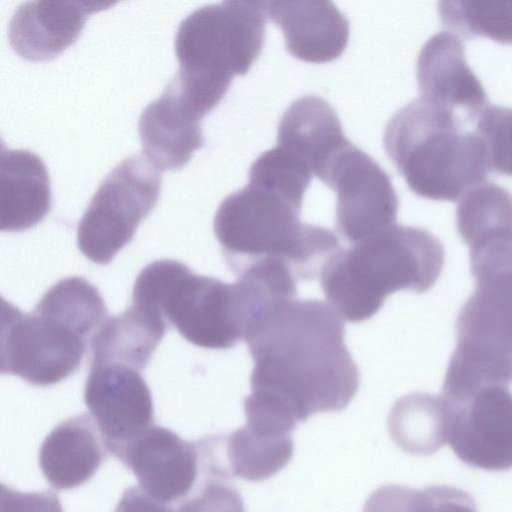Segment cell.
<instances>
[{"label":"cell","mask_w":512,"mask_h":512,"mask_svg":"<svg viewBox=\"0 0 512 512\" xmlns=\"http://www.w3.org/2000/svg\"><path fill=\"white\" fill-rule=\"evenodd\" d=\"M333 307L315 299L273 297L248 322L244 341L254 367L245 416L292 432L321 412L343 410L360 384Z\"/></svg>","instance_id":"cell-1"},{"label":"cell","mask_w":512,"mask_h":512,"mask_svg":"<svg viewBox=\"0 0 512 512\" xmlns=\"http://www.w3.org/2000/svg\"><path fill=\"white\" fill-rule=\"evenodd\" d=\"M301 206L252 183L228 195L215 213L213 230L232 272L240 276L257 266L278 264L298 281L320 276L340 243L332 231L301 222Z\"/></svg>","instance_id":"cell-2"},{"label":"cell","mask_w":512,"mask_h":512,"mask_svg":"<svg viewBox=\"0 0 512 512\" xmlns=\"http://www.w3.org/2000/svg\"><path fill=\"white\" fill-rule=\"evenodd\" d=\"M443 265L438 238L423 228L394 224L335 253L322 268L320 285L342 320L361 322L391 293L429 290Z\"/></svg>","instance_id":"cell-3"},{"label":"cell","mask_w":512,"mask_h":512,"mask_svg":"<svg viewBox=\"0 0 512 512\" xmlns=\"http://www.w3.org/2000/svg\"><path fill=\"white\" fill-rule=\"evenodd\" d=\"M463 125L452 113L421 98L389 120L384 147L413 193L456 201L485 182L490 168L484 143Z\"/></svg>","instance_id":"cell-4"},{"label":"cell","mask_w":512,"mask_h":512,"mask_svg":"<svg viewBox=\"0 0 512 512\" xmlns=\"http://www.w3.org/2000/svg\"><path fill=\"white\" fill-rule=\"evenodd\" d=\"M133 297L161 314L188 342L207 349H228L244 340L253 312L238 280L226 283L197 275L171 259L145 266L135 281Z\"/></svg>","instance_id":"cell-5"},{"label":"cell","mask_w":512,"mask_h":512,"mask_svg":"<svg viewBox=\"0 0 512 512\" xmlns=\"http://www.w3.org/2000/svg\"><path fill=\"white\" fill-rule=\"evenodd\" d=\"M263 1H223L189 13L179 24L174 48L179 71L225 95L260 55L266 35Z\"/></svg>","instance_id":"cell-6"},{"label":"cell","mask_w":512,"mask_h":512,"mask_svg":"<svg viewBox=\"0 0 512 512\" xmlns=\"http://www.w3.org/2000/svg\"><path fill=\"white\" fill-rule=\"evenodd\" d=\"M159 169L143 154L130 155L102 179L77 227V245L94 263L108 264L133 238L156 204Z\"/></svg>","instance_id":"cell-7"},{"label":"cell","mask_w":512,"mask_h":512,"mask_svg":"<svg viewBox=\"0 0 512 512\" xmlns=\"http://www.w3.org/2000/svg\"><path fill=\"white\" fill-rule=\"evenodd\" d=\"M85 338L49 316L2 301L1 372L36 386L58 383L79 367Z\"/></svg>","instance_id":"cell-8"},{"label":"cell","mask_w":512,"mask_h":512,"mask_svg":"<svg viewBox=\"0 0 512 512\" xmlns=\"http://www.w3.org/2000/svg\"><path fill=\"white\" fill-rule=\"evenodd\" d=\"M320 181L336 193V228L351 244L395 224L399 200L388 174L353 143L335 155Z\"/></svg>","instance_id":"cell-9"},{"label":"cell","mask_w":512,"mask_h":512,"mask_svg":"<svg viewBox=\"0 0 512 512\" xmlns=\"http://www.w3.org/2000/svg\"><path fill=\"white\" fill-rule=\"evenodd\" d=\"M474 292L459 311L456 337L512 363V245L470 257Z\"/></svg>","instance_id":"cell-10"},{"label":"cell","mask_w":512,"mask_h":512,"mask_svg":"<svg viewBox=\"0 0 512 512\" xmlns=\"http://www.w3.org/2000/svg\"><path fill=\"white\" fill-rule=\"evenodd\" d=\"M450 406L448 443L455 455L474 468L511 469L512 393L508 387L488 385Z\"/></svg>","instance_id":"cell-11"},{"label":"cell","mask_w":512,"mask_h":512,"mask_svg":"<svg viewBox=\"0 0 512 512\" xmlns=\"http://www.w3.org/2000/svg\"><path fill=\"white\" fill-rule=\"evenodd\" d=\"M84 401L109 454L115 457L153 426L152 394L140 371L134 368L90 365Z\"/></svg>","instance_id":"cell-12"},{"label":"cell","mask_w":512,"mask_h":512,"mask_svg":"<svg viewBox=\"0 0 512 512\" xmlns=\"http://www.w3.org/2000/svg\"><path fill=\"white\" fill-rule=\"evenodd\" d=\"M421 99L455 115L464 124L477 121L487 93L465 59L458 35L441 31L422 46L416 65Z\"/></svg>","instance_id":"cell-13"},{"label":"cell","mask_w":512,"mask_h":512,"mask_svg":"<svg viewBox=\"0 0 512 512\" xmlns=\"http://www.w3.org/2000/svg\"><path fill=\"white\" fill-rule=\"evenodd\" d=\"M117 458L137 477L141 489L167 504L189 496L200 470L197 442L153 425L127 445Z\"/></svg>","instance_id":"cell-14"},{"label":"cell","mask_w":512,"mask_h":512,"mask_svg":"<svg viewBox=\"0 0 512 512\" xmlns=\"http://www.w3.org/2000/svg\"><path fill=\"white\" fill-rule=\"evenodd\" d=\"M203 116L205 113L172 78L140 114L138 133L143 154L159 170L181 168L203 145Z\"/></svg>","instance_id":"cell-15"},{"label":"cell","mask_w":512,"mask_h":512,"mask_svg":"<svg viewBox=\"0 0 512 512\" xmlns=\"http://www.w3.org/2000/svg\"><path fill=\"white\" fill-rule=\"evenodd\" d=\"M113 4L102 1L22 2L9 20V44L26 60L52 59L76 40L88 15Z\"/></svg>","instance_id":"cell-16"},{"label":"cell","mask_w":512,"mask_h":512,"mask_svg":"<svg viewBox=\"0 0 512 512\" xmlns=\"http://www.w3.org/2000/svg\"><path fill=\"white\" fill-rule=\"evenodd\" d=\"M267 16L282 30L287 51L310 63L337 59L349 38V22L330 1H268Z\"/></svg>","instance_id":"cell-17"},{"label":"cell","mask_w":512,"mask_h":512,"mask_svg":"<svg viewBox=\"0 0 512 512\" xmlns=\"http://www.w3.org/2000/svg\"><path fill=\"white\" fill-rule=\"evenodd\" d=\"M349 143L336 111L318 96L296 99L278 124L276 146L304 162L319 180L335 155Z\"/></svg>","instance_id":"cell-18"},{"label":"cell","mask_w":512,"mask_h":512,"mask_svg":"<svg viewBox=\"0 0 512 512\" xmlns=\"http://www.w3.org/2000/svg\"><path fill=\"white\" fill-rule=\"evenodd\" d=\"M108 450L91 415L79 414L56 426L43 441L39 466L57 490L87 482L105 460Z\"/></svg>","instance_id":"cell-19"},{"label":"cell","mask_w":512,"mask_h":512,"mask_svg":"<svg viewBox=\"0 0 512 512\" xmlns=\"http://www.w3.org/2000/svg\"><path fill=\"white\" fill-rule=\"evenodd\" d=\"M51 205L49 177L41 158L22 149L0 150V229L19 232L38 224Z\"/></svg>","instance_id":"cell-20"},{"label":"cell","mask_w":512,"mask_h":512,"mask_svg":"<svg viewBox=\"0 0 512 512\" xmlns=\"http://www.w3.org/2000/svg\"><path fill=\"white\" fill-rule=\"evenodd\" d=\"M207 450L218 477L257 482L272 477L288 464L294 442L291 435L266 436L246 424L229 435L208 436Z\"/></svg>","instance_id":"cell-21"},{"label":"cell","mask_w":512,"mask_h":512,"mask_svg":"<svg viewBox=\"0 0 512 512\" xmlns=\"http://www.w3.org/2000/svg\"><path fill=\"white\" fill-rule=\"evenodd\" d=\"M168 324L157 312L132 304L101 324L90 340V365L116 364L142 371Z\"/></svg>","instance_id":"cell-22"},{"label":"cell","mask_w":512,"mask_h":512,"mask_svg":"<svg viewBox=\"0 0 512 512\" xmlns=\"http://www.w3.org/2000/svg\"><path fill=\"white\" fill-rule=\"evenodd\" d=\"M450 420L451 406L442 395L414 392L394 403L387 423L401 450L430 455L448 443Z\"/></svg>","instance_id":"cell-23"},{"label":"cell","mask_w":512,"mask_h":512,"mask_svg":"<svg viewBox=\"0 0 512 512\" xmlns=\"http://www.w3.org/2000/svg\"><path fill=\"white\" fill-rule=\"evenodd\" d=\"M456 225L469 248L512 240V194L491 182L471 188L458 203Z\"/></svg>","instance_id":"cell-24"},{"label":"cell","mask_w":512,"mask_h":512,"mask_svg":"<svg viewBox=\"0 0 512 512\" xmlns=\"http://www.w3.org/2000/svg\"><path fill=\"white\" fill-rule=\"evenodd\" d=\"M34 311L56 319L85 339L101 326L107 314L99 291L81 277L58 281L42 296Z\"/></svg>","instance_id":"cell-25"},{"label":"cell","mask_w":512,"mask_h":512,"mask_svg":"<svg viewBox=\"0 0 512 512\" xmlns=\"http://www.w3.org/2000/svg\"><path fill=\"white\" fill-rule=\"evenodd\" d=\"M362 512H477L473 498L451 486L413 489L386 485L376 489L366 500Z\"/></svg>","instance_id":"cell-26"},{"label":"cell","mask_w":512,"mask_h":512,"mask_svg":"<svg viewBox=\"0 0 512 512\" xmlns=\"http://www.w3.org/2000/svg\"><path fill=\"white\" fill-rule=\"evenodd\" d=\"M438 11L450 32L512 44V1H441Z\"/></svg>","instance_id":"cell-27"},{"label":"cell","mask_w":512,"mask_h":512,"mask_svg":"<svg viewBox=\"0 0 512 512\" xmlns=\"http://www.w3.org/2000/svg\"><path fill=\"white\" fill-rule=\"evenodd\" d=\"M313 176L304 162L275 146L261 154L251 165L249 183L277 191L302 205Z\"/></svg>","instance_id":"cell-28"},{"label":"cell","mask_w":512,"mask_h":512,"mask_svg":"<svg viewBox=\"0 0 512 512\" xmlns=\"http://www.w3.org/2000/svg\"><path fill=\"white\" fill-rule=\"evenodd\" d=\"M475 132L484 143L490 171L512 175V109L487 106L477 118Z\"/></svg>","instance_id":"cell-29"},{"label":"cell","mask_w":512,"mask_h":512,"mask_svg":"<svg viewBox=\"0 0 512 512\" xmlns=\"http://www.w3.org/2000/svg\"><path fill=\"white\" fill-rule=\"evenodd\" d=\"M177 512H245L240 493L223 479L208 477L177 506Z\"/></svg>","instance_id":"cell-30"},{"label":"cell","mask_w":512,"mask_h":512,"mask_svg":"<svg viewBox=\"0 0 512 512\" xmlns=\"http://www.w3.org/2000/svg\"><path fill=\"white\" fill-rule=\"evenodd\" d=\"M1 512H64L51 491L20 492L1 484Z\"/></svg>","instance_id":"cell-31"},{"label":"cell","mask_w":512,"mask_h":512,"mask_svg":"<svg viewBox=\"0 0 512 512\" xmlns=\"http://www.w3.org/2000/svg\"><path fill=\"white\" fill-rule=\"evenodd\" d=\"M115 512H177V507L159 501L138 487L126 489Z\"/></svg>","instance_id":"cell-32"}]
</instances>
